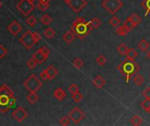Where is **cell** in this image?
Listing matches in <instances>:
<instances>
[{"label":"cell","mask_w":150,"mask_h":126,"mask_svg":"<svg viewBox=\"0 0 150 126\" xmlns=\"http://www.w3.org/2000/svg\"><path fill=\"white\" fill-rule=\"evenodd\" d=\"M70 30L75 33V35L80 39H83L87 35L90 34V32L93 30L92 27L91 26V24H90V21L87 22L83 18H81V17H77L72 25H71V28Z\"/></svg>","instance_id":"obj_1"},{"label":"cell","mask_w":150,"mask_h":126,"mask_svg":"<svg viewBox=\"0 0 150 126\" xmlns=\"http://www.w3.org/2000/svg\"><path fill=\"white\" fill-rule=\"evenodd\" d=\"M117 68L120 72V74L126 77L127 82H129L130 79L134 75H136L140 70L139 65L136 62H134V61H129L127 59H126L124 61H122L117 67Z\"/></svg>","instance_id":"obj_2"},{"label":"cell","mask_w":150,"mask_h":126,"mask_svg":"<svg viewBox=\"0 0 150 126\" xmlns=\"http://www.w3.org/2000/svg\"><path fill=\"white\" fill-rule=\"evenodd\" d=\"M13 96V92L7 85L4 84L0 87V112L2 114L6 113L11 108L10 103Z\"/></svg>","instance_id":"obj_3"},{"label":"cell","mask_w":150,"mask_h":126,"mask_svg":"<svg viewBox=\"0 0 150 126\" xmlns=\"http://www.w3.org/2000/svg\"><path fill=\"white\" fill-rule=\"evenodd\" d=\"M102 6L112 15H115L124 6V4L121 0H104Z\"/></svg>","instance_id":"obj_4"},{"label":"cell","mask_w":150,"mask_h":126,"mask_svg":"<svg viewBox=\"0 0 150 126\" xmlns=\"http://www.w3.org/2000/svg\"><path fill=\"white\" fill-rule=\"evenodd\" d=\"M42 82L40 81L34 75H31L24 82L25 88L29 91V92H37L41 87H42Z\"/></svg>","instance_id":"obj_5"},{"label":"cell","mask_w":150,"mask_h":126,"mask_svg":"<svg viewBox=\"0 0 150 126\" xmlns=\"http://www.w3.org/2000/svg\"><path fill=\"white\" fill-rule=\"evenodd\" d=\"M16 8L18 9V11H20L24 16L29 15L31 13V11L35 8L34 5L33 4L32 2L28 1V0H20L17 5Z\"/></svg>","instance_id":"obj_6"},{"label":"cell","mask_w":150,"mask_h":126,"mask_svg":"<svg viewBox=\"0 0 150 126\" xmlns=\"http://www.w3.org/2000/svg\"><path fill=\"white\" fill-rule=\"evenodd\" d=\"M19 41H20V43H22L23 45H24V46L25 47V48H27V49H31L33 46H34V44H36V42H35V40H34V39H33V32L32 31H27V32H25L23 35H22V37L19 39Z\"/></svg>","instance_id":"obj_7"},{"label":"cell","mask_w":150,"mask_h":126,"mask_svg":"<svg viewBox=\"0 0 150 126\" xmlns=\"http://www.w3.org/2000/svg\"><path fill=\"white\" fill-rule=\"evenodd\" d=\"M69 118H70V120L76 124L78 125L84 118V113L83 111H81L79 108L75 107L69 113Z\"/></svg>","instance_id":"obj_8"},{"label":"cell","mask_w":150,"mask_h":126,"mask_svg":"<svg viewBox=\"0 0 150 126\" xmlns=\"http://www.w3.org/2000/svg\"><path fill=\"white\" fill-rule=\"evenodd\" d=\"M67 4L75 12L78 13L87 5V1L86 0H70Z\"/></svg>","instance_id":"obj_9"},{"label":"cell","mask_w":150,"mask_h":126,"mask_svg":"<svg viewBox=\"0 0 150 126\" xmlns=\"http://www.w3.org/2000/svg\"><path fill=\"white\" fill-rule=\"evenodd\" d=\"M11 116L17 122L21 123L27 118V112L23 107H18L13 111Z\"/></svg>","instance_id":"obj_10"},{"label":"cell","mask_w":150,"mask_h":126,"mask_svg":"<svg viewBox=\"0 0 150 126\" xmlns=\"http://www.w3.org/2000/svg\"><path fill=\"white\" fill-rule=\"evenodd\" d=\"M8 31L13 35V36H17L18 32H21L22 30V26L17 22V21H13L11 23V25L7 27Z\"/></svg>","instance_id":"obj_11"},{"label":"cell","mask_w":150,"mask_h":126,"mask_svg":"<svg viewBox=\"0 0 150 126\" xmlns=\"http://www.w3.org/2000/svg\"><path fill=\"white\" fill-rule=\"evenodd\" d=\"M33 58L38 62V64H41V63H43V62L47 60V56H46V55L39 49L38 51H36V52L33 54Z\"/></svg>","instance_id":"obj_12"},{"label":"cell","mask_w":150,"mask_h":126,"mask_svg":"<svg viewBox=\"0 0 150 126\" xmlns=\"http://www.w3.org/2000/svg\"><path fill=\"white\" fill-rule=\"evenodd\" d=\"M93 84H94V86L97 88V89H101L105 85V80L101 76V75H97L95 78H94V80H93Z\"/></svg>","instance_id":"obj_13"},{"label":"cell","mask_w":150,"mask_h":126,"mask_svg":"<svg viewBox=\"0 0 150 126\" xmlns=\"http://www.w3.org/2000/svg\"><path fill=\"white\" fill-rule=\"evenodd\" d=\"M75 39H76V35H75V33H74L71 30L68 31V32L62 36V39H63L67 44L72 43V42L75 40Z\"/></svg>","instance_id":"obj_14"},{"label":"cell","mask_w":150,"mask_h":126,"mask_svg":"<svg viewBox=\"0 0 150 126\" xmlns=\"http://www.w3.org/2000/svg\"><path fill=\"white\" fill-rule=\"evenodd\" d=\"M54 96L58 100V101H62L66 96V92L62 89V88H57L54 91Z\"/></svg>","instance_id":"obj_15"},{"label":"cell","mask_w":150,"mask_h":126,"mask_svg":"<svg viewBox=\"0 0 150 126\" xmlns=\"http://www.w3.org/2000/svg\"><path fill=\"white\" fill-rule=\"evenodd\" d=\"M47 76H48V80H53L54 79L57 75H58V71L57 69H55L53 66H49L47 69Z\"/></svg>","instance_id":"obj_16"},{"label":"cell","mask_w":150,"mask_h":126,"mask_svg":"<svg viewBox=\"0 0 150 126\" xmlns=\"http://www.w3.org/2000/svg\"><path fill=\"white\" fill-rule=\"evenodd\" d=\"M125 56H126V59H127L129 61H134L136 59V57L138 56V53L134 48H128Z\"/></svg>","instance_id":"obj_17"},{"label":"cell","mask_w":150,"mask_h":126,"mask_svg":"<svg viewBox=\"0 0 150 126\" xmlns=\"http://www.w3.org/2000/svg\"><path fill=\"white\" fill-rule=\"evenodd\" d=\"M138 47L142 52H147L149 49V43L145 39H142L140 41V43L138 45Z\"/></svg>","instance_id":"obj_18"},{"label":"cell","mask_w":150,"mask_h":126,"mask_svg":"<svg viewBox=\"0 0 150 126\" xmlns=\"http://www.w3.org/2000/svg\"><path fill=\"white\" fill-rule=\"evenodd\" d=\"M130 31L123 25H119L116 29V33L120 36H126Z\"/></svg>","instance_id":"obj_19"},{"label":"cell","mask_w":150,"mask_h":126,"mask_svg":"<svg viewBox=\"0 0 150 126\" xmlns=\"http://www.w3.org/2000/svg\"><path fill=\"white\" fill-rule=\"evenodd\" d=\"M130 123H131L133 125L139 126V125H142V123H143V119H142L140 116H138V115H134V116L130 119Z\"/></svg>","instance_id":"obj_20"},{"label":"cell","mask_w":150,"mask_h":126,"mask_svg":"<svg viewBox=\"0 0 150 126\" xmlns=\"http://www.w3.org/2000/svg\"><path fill=\"white\" fill-rule=\"evenodd\" d=\"M133 80H134V83L135 85H137V86H142L144 83V82H145L144 77L142 75H137V74L134 75V79Z\"/></svg>","instance_id":"obj_21"},{"label":"cell","mask_w":150,"mask_h":126,"mask_svg":"<svg viewBox=\"0 0 150 126\" xmlns=\"http://www.w3.org/2000/svg\"><path fill=\"white\" fill-rule=\"evenodd\" d=\"M26 99L31 104H34L39 100V96L35 92H30V94L26 96Z\"/></svg>","instance_id":"obj_22"},{"label":"cell","mask_w":150,"mask_h":126,"mask_svg":"<svg viewBox=\"0 0 150 126\" xmlns=\"http://www.w3.org/2000/svg\"><path fill=\"white\" fill-rule=\"evenodd\" d=\"M141 5L145 10V17H148L150 14V0H143L141 3Z\"/></svg>","instance_id":"obj_23"},{"label":"cell","mask_w":150,"mask_h":126,"mask_svg":"<svg viewBox=\"0 0 150 126\" xmlns=\"http://www.w3.org/2000/svg\"><path fill=\"white\" fill-rule=\"evenodd\" d=\"M128 18H129L135 25H138L139 24L142 23V18H141L138 14H136V13H133L130 17H128Z\"/></svg>","instance_id":"obj_24"},{"label":"cell","mask_w":150,"mask_h":126,"mask_svg":"<svg viewBox=\"0 0 150 126\" xmlns=\"http://www.w3.org/2000/svg\"><path fill=\"white\" fill-rule=\"evenodd\" d=\"M120 19L116 16V15H114L110 20H109V24L111 25H112L113 27H118L120 25Z\"/></svg>","instance_id":"obj_25"},{"label":"cell","mask_w":150,"mask_h":126,"mask_svg":"<svg viewBox=\"0 0 150 126\" xmlns=\"http://www.w3.org/2000/svg\"><path fill=\"white\" fill-rule=\"evenodd\" d=\"M90 24H91V26L92 27V29H96L101 25V20L98 18H94L90 21Z\"/></svg>","instance_id":"obj_26"},{"label":"cell","mask_w":150,"mask_h":126,"mask_svg":"<svg viewBox=\"0 0 150 126\" xmlns=\"http://www.w3.org/2000/svg\"><path fill=\"white\" fill-rule=\"evenodd\" d=\"M127 50H128V47L127 46V45H125L123 43L120 44V46H118V47H117V51L119 52V53L120 55H126Z\"/></svg>","instance_id":"obj_27"},{"label":"cell","mask_w":150,"mask_h":126,"mask_svg":"<svg viewBox=\"0 0 150 126\" xmlns=\"http://www.w3.org/2000/svg\"><path fill=\"white\" fill-rule=\"evenodd\" d=\"M38 8H39L40 11H47V10L49 8V3L44 1V0H40V4H39V5H38Z\"/></svg>","instance_id":"obj_28"},{"label":"cell","mask_w":150,"mask_h":126,"mask_svg":"<svg viewBox=\"0 0 150 126\" xmlns=\"http://www.w3.org/2000/svg\"><path fill=\"white\" fill-rule=\"evenodd\" d=\"M54 35H55V32L51 27H48L44 31V36H46L47 39H52L53 37H54Z\"/></svg>","instance_id":"obj_29"},{"label":"cell","mask_w":150,"mask_h":126,"mask_svg":"<svg viewBox=\"0 0 150 126\" xmlns=\"http://www.w3.org/2000/svg\"><path fill=\"white\" fill-rule=\"evenodd\" d=\"M73 66L76 68V69H81L83 67V61L80 59V58H76L73 61Z\"/></svg>","instance_id":"obj_30"},{"label":"cell","mask_w":150,"mask_h":126,"mask_svg":"<svg viewBox=\"0 0 150 126\" xmlns=\"http://www.w3.org/2000/svg\"><path fill=\"white\" fill-rule=\"evenodd\" d=\"M71 98L73 99V101H74L75 103H80V102L83 100V95H82L80 92H77V93H76V94H72Z\"/></svg>","instance_id":"obj_31"},{"label":"cell","mask_w":150,"mask_h":126,"mask_svg":"<svg viewBox=\"0 0 150 126\" xmlns=\"http://www.w3.org/2000/svg\"><path fill=\"white\" fill-rule=\"evenodd\" d=\"M40 21H41L44 25H49V24L53 21V18H52L49 15L45 14V15H43V16L40 18Z\"/></svg>","instance_id":"obj_32"},{"label":"cell","mask_w":150,"mask_h":126,"mask_svg":"<svg viewBox=\"0 0 150 126\" xmlns=\"http://www.w3.org/2000/svg\"><path fill=\"white\" fill-rule=\"evenodd\" d=\"M141 106L142 108V110H144L145 111H149L150 110V99H145L142 103Z\"/></svg>","instance_id":"obj_33"},{"label":"cell","mask_w":150,"mask_h":126,"mask_svg":"<svg viewBox=\"0 0 150 126\" xmlns=\"http://www.w3.org/2000/svg\"><path fill=\"white\" fill-rule=\"evenodd\" d=\"M96 62H97L99 66H105V63H106V59H105V57L103 54H101V55H99V56L97 57Z\"/></svg>","instance_id":"obj_34"},{"label":"cell","mask_w":150,"mask_h":126,"mask_svg":"<svg viewBox=\"0 0 150 126\" xmlns=\"http://www.w3.org/2000/svg\"><path fill=\"white\" fill-rule=\"evenodd\" d=\"M124 25H125V26H126L129 31H132V30H133V28H134V27L136 26V25H134V23H133V22H132L128 18H127L126 19V21L124 22Z\"/></svg>","instance_id":"obj_35"},{"label":"cell","mask_w":150,"mask_h":126,"mask_svg":"<svg viewBox=\"0 0 150 126\" xmlns=\"http://www.w3.org/2000/svg\"><path fill=\"white\" fill-rule=\"evenodd\" d=\"M68 90H69V92L71 95H72V94H76V93L79 92V87H78L76 84L73 83V84H71V85L69 87Z\"/></svg>","instance_id":"obj_36"},{"label":"cell","mask_w":150,"mask_h":126,"mask_svg":"<svg viewBox=\"0 0 150 126\" xmlns=\"http://www.w3.org/2000/svg\"><path fill=\"white\" fill-rule=\"evenodd\" d=\"M26 23L30 25V26H34L35 25H36V23H37V19L33 17V16H31V17H29L27 19H26Z\"/></svg>","instance_id":"obj_37"},{"label":"cell","mask_w":150,"mask_h":126,"mask_svg":"<svg viewBox=\"0 0 150 126\" xmlns=\"http://www.w3.org/2000/svg\"><path fill=\"white\" fill-rule=\"evenodd\" d=\"M37 64H38V62H37L33 58L30 59V60L27 61V67H28L29 68H31V69L34 68L37 66Z\"/></svg>","instance_id":"obj_38"},{"label":"cell","mask_w":150,"mask_h":126,"mask_svg":"<svg viewBox=\"0 0 150 126\" xmlns=\"http://www.w3.org/2000/svg\"><path fill=\"white\" fill-rule=\"evenodd\" d=\"M69 122H70V118L69 117H63L60 120V124L63 126L69 125Z\"/></svg>","instance_id":"obj_39"},{"label":"cell","mask_w":150,"mask_h":126,"mask_svg":"<svg viewBox=\"0 0 150 126\" xmlns=\"http://www.w3.org/2000/svg\"><path fill=\"white\" fill-rule=\"evenodd\" d=\"M142 96H144L146 99H150V88L149 87H147L144 90H143V92L142 93Z\"/></svg>","instance_id":"obj_40"},{"label":"cell","mask_w":150,"mask_h":126,"mask_svg":"<svg viewBox=\"0 0 150 126\" xmlns=\"http://www.w3.org/2000/svg\"><path fill=\"white\" fill-rule=\"evenodd\" d=\"M7 50H6V48L4 46H2V45H0V59H2V58H4L6 54H7Z\"/></svg>","instance_id":"obj_41"},{"label":"cell","mask_w":150,"mask_h":126,"mask_svg":"<svg viewBox=\"0 0 150 126\" xmlns=\"http://www.w3.org/2000/svg\"><path fill=\"white\" fill-rule=\"evenodd\" d=\"M40 77L43 81H47V80H48V76H47V74L46 69H45L44 71H42V72L40 74Z\"/></svg>","instance_id":"obj_42"},{"label":"cell","mask_w":150,"mask_h":126,"mask_svg":"<svg viewBox=\"0 0 150 126\" xmlns=\"http://www.w3.org/2000/svg\"><path fill=\"white\" fill-rule=\"evenodd\" d=\"M33 39H34V40H35L36 43L41 39V36H40V34L39 32H33Z\"/></svg>","instance_id":"obj_43"},{"label":"cell","mask_w":150,"mask_h":126,"mask_svg":"<svg viewBox=\"0 0 150 126\" xmlns=\"http://www.w3.org/2000/svg\"><path fill=\"white\" fill-rule=\"evenodd\" d=\"M40 50L46 55V56H47L48 57V55H49V53H50V51H49V49L47 48V47H46V46H42L41 48H40Z\"/></svg>","instance_id":"obj_44"},{"label":"cell","mask_w":150,"mask_h":126,"mask_svg":"<svg viewBox=\"0 0 150 126\" xmlns=\"http://www.w3.org/2000/svg\"><path fill=\"white\" fill-rule=\"evenodd\" d=\"M40 0H34V1L33 2V4L34 5V7H38V5H39V4H40Z\"/></svg>","instance_id":"obj_45"},{"label":"cell","mask_w":150,"mask_h":126,"mask_svg":"<svg viewBox=\"0 0 150 126\" xmlns=\"http://www.w3.org/2000/svg\"><path fill=\"white\" fill-rule=\"evenodd\" d=\"M147 57H148L149 60H150V50H149L148 53H147Z\"/></svg>","instance_id":"obj_46"},{"label":"cell","mask_w":150,"mask_h":126,"mask_svg":"<svg viewBox=\"0 0 150 126\" xmlns=\"http://www.w3.org/2000/svg\"><path fill=\"white\" fill-rule=\"evenodd\" d=\"M62 1H64V2H65L66 4H68V3H69V2L70 0H62Z\"/></svg>","instance_id":"obj_47"},{"label":"cell","mask_w":150,"mask_h":126,"mask_svg":"<svg viewBox=\"0 0 150 126\" xmlns=\"http://www.w3.org/2000/svg\"><path fill=\"white\" fill-rule=\"evenodd\" d=\"M2 5H3V3H2V2H1V1H0V8H1V7H2Z\"/></svg>","instance_id":"obj_48"},{"label":"cell","mask_w":150,"mask_h":126,"mask_svg":"<svg viewBox=\"0 0 150 126\" xmlns=\"http://www.w3.org/2000/svg\"><path fill=\"white\" fill-rule=\"evenodd\" d=\"M28 1H30V2H32V3H33V2L34 0H28Z\"/></svg>","instance_id":"obj_49"},{"label":"cell","mask_w":150,"mask_h":126,"mask_svg":"<svg viewBox=\"0 0 150 126\" xmlns=\"http://www.w3.org/2000/svg\"><path fill=\"white\" fill-rule=\"evenodd\" d=\"M148 113H149V115H150V110H149V111H148Z\"/></svg>","instance_id":"obj_50"}]
</instances>
